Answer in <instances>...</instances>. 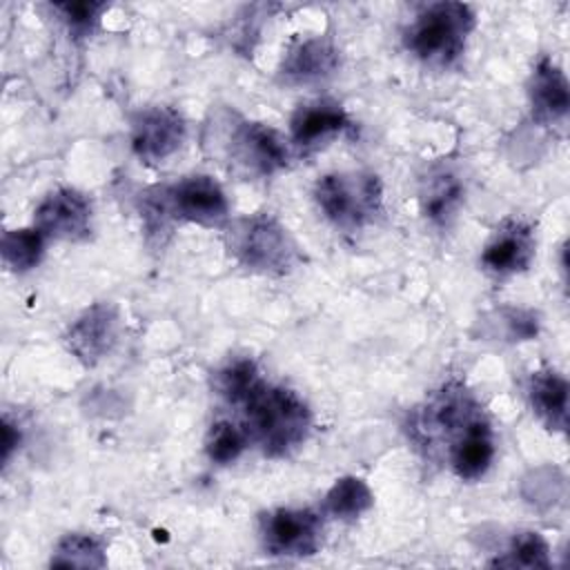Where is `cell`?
<instances>
[{
	"label": "cell",
	"mask_w": 570,
	"mask_h": 570,
	"mask_svg": "<svg viewBox=\"0 0 570 570\" xmlns=\"http://www.w3.org/2000/svg\"><path fill=\"white\" fill-rule=\"evenodd\" d=\"M263 550L274 557H312L323 543V519L309 508H276L261 517Z\"/></svg>",
	"instance_id": "7"
},
{
	"label": "cell",
	"mask_w": 570,
	"mask_h": 570,
	"mask_svg": "<svg viewBox=\"0 0 570 570\" xmlns=\"http://www.w3.org/2000/svg\"><path fill=\"white\" fill-rule=\"evenodd\" d=\"M218 122L223 127H216L212 145L229 163V169L252 178H267L289 165V145L274 127L245 120L234 111H227Z\"/></svg>",
	"instance_id": "4"
},
{
	"label": "cell",
	"mask_w": 570,
	"mask_h": 570,
	"mask_svg": "<svg viewBox=\"0 0 570 570\" xmlns=\"http://www.w3.org/2000/svg\"><path fill=\"white\" fill-rule=\"evenodd\" d=\"M528 401L537 419L554 432L568 425V381L557 370H537L528 381Z\"/></svg>",
	"instance_id": "17"
},
{
	"label": "cell",
	"mask_w": 570,
	"mask_h": 570,
	"mask_svg": "<svg viewBox=\"0 0 570 570\" xmlns=\"http://www.w3.org/2000/svg\"><path fill=\"white\" fill-rule=\"evenodd\" d=\"M107 563L102 543L91 534H65L51 557V566L65 568H102Z\"/></svg>",
	"instance_id": "21"
},
{
	"label": "cell",
	"mask_w": 570,
	"mask_h": 570,
	"mask_svg": "<svg viewBox=\"0 0 570 570\" xmlns=\"http://www.w3.org/2000/svg\"><path fill=\"white\" fill-rule=\"evenodd\" d=\"M105 9H107L105 2H58V4H53V11L62 18L69 33H73L78 38H85L96 29Z\"/></svg>",
	"instance_id": "24"
},
{
	"label": "cell",
	"mask_w": 570,
	"mask_h": 570,
	"mask_svg": "<svg viewBox=\"0 0 570 570\" xmlns=\"http://www.w3.org/2000/svg\"><path fill=\"white\" fill-rule=\"evenodd\" d=\"M185 118L178 109L167 105L147 107L131 120V149L147 165H158L176 154L185 142Z\"/></svg>",
	"instance_id": "9"
},
{
	"label": "cell",
	"mask_w": 570,
	"mask_h": 570,
	"mask_svg": "<svg viewBox=\"0 0 570 570\" xmlns=\"http://www.w3.org/2000/svg\"><path fill=\"white\" fill-rule=\"evenodd\" d=\"M240 407L247 439L269 459L287 456L309 436V405L298 396V392L285 385L261 381Z\"/></svg>",
	"instance_id": "1"
},
{
	"label": "cell",
	"mask_w": 570,
	"mask_h": 570,
	"mask_svg": "<svg viewBox=\"0 0 570 570\" xmlns=\"http://www.w3.org/2000/svg\"><path fill=\"white\" fill-rule=\"evenodd\" d=\"M258 365L252 358H234L214 374V390L232 405H240L261 383Z\"/></svg>",
	"instance_id": "20"
},
{
	"label": "cell",
	"mask_w": 570,
	"mask_h": 570,
	"mask_svg": "<svg viewBox=\"0 0 570 570\" xmlns=\"http://www.w3.org/2000/svg\"><path fill=\"white\" fill-rule=\"evenodd\" d=\"M247 445H249V439L245 430L227 419L214 421L205 436V454L216 465L234 463L245 452Z\"/></svg>",
	"instance_id": "22"
},
{
	"label": "cell",
	"mask_w": 570,
	"mask_h": 570,
	"mask_svg": "<svg viewBox=\"0 0 570 570\" xmlns=\"http://www.w3.org/2000/svg\"><path fill=\"white\" fill-rule=\"evenodd\" d=\"M492 566H508V568H550V548L539 532L523 530L517 532L505 557L492 561Z\"/></svg>",
	"instance_id": "23"
},
{
	"label": "cell",
	"mask_w": 570,
	"mask_h": 570,
	"mask_svg": "<svg viewBox=\"0 0 570 570\" xmlns=\"http://www.w3.org/2000/svg\"><path fill=\"white\" fill-rule=\"evenodd\" d=\"M448 459L461 481H479L494 461V432L485 414H479L450 443Z\"/></svg>",
	"instance_id": "16"
},
{
	"label": "cell",
	"mask_w": 570,
	"mask_h": 570,
	"mask_svg": "<svg viewBox=\"0 0 570 570\" xmlns=\"http://www.w3.org/2000/svg\"><path fill=\"white\" fill-rule=\"evenodd\" d=\"M532 118L541 125H559L570 109V85L563 69L548 56L539 58L528 80Z\"/></svg>",
	"instance_id": "13"
},
{
	"label": "cell",
	"mask_w": 570,
	"mask_h": 570,
	"mask_svg": "<svg viewBox=\"0 0 570 570\" xmlns=\"http://www.w3.org/2000/svg\"><path fill=\"white\" fill-rule=\"evenodd\" d=\"M91 218V200L82 191L73 187H58L38 203L33 212V227L45 238L78 243L89 238Z\"/></svg>",
	"instance_id": "8"
},
{
	"label": "cell",
	"mask_w": 570,
	"mask_h": 570,
	"mask_svg": "<svg viewBox=\"0 0 570 570\" xmlns=\"http://www.w3.org/2000/svg\"><path fill=\"white\" fill-rule=\"evenodd\" d=\"M465 200V185L452 167H432L421 178L419 205L425 220L434 227H450Z\"/></svg>",
	"instance_id": "15"
},
{
	"label": "cell",
	"mask_w": 570,
	"mask_h": 570,
	"mask_svg": "<svg viewBox=\"0 0 570 570\" xmlns=\"http://www.w3.org/2000/svg\"><path fill=\"white\" fill-rule=\"evenodd\" d=\"M45 240L47 238L36 227L7 229L2 234V245H0L4 267L18 274L33 269L45 254Z\"/></svg>",
	"instance_id": "19"
},
{
	"label": "cell",
	"mask_w": 570,
	"mask_h": 570,
	"mask_svg": "<svg viewBox=\"0 0 570 570\" xmlns=\"http://www.w3.org/2000/svg\"><path fill=\"white\" fill-rule=\"evenodd\" d=\"M352 120L341 102L332 98H314L296 107L289 118V140L301 151H312L336 136L345 134Z\"/></svg>",
	"instance_id": "10"
},
{
	"label": "cell",
	"mask_w": 570,
	"mask_h": 570,
	"mask_svg": "<svg viewBox=\"0 0 570 570\" xmlns=\"http://www.w3.org/2000/svg\"><path fill=\"white\" fill-rule=\"evenodd\" d=\"M537 240L528 223L519 218L503 220L481 249V265L492 276H512L525 272L534 258Z\"/></svg>",
	"instance_id": "11"
},
{
	"label": "cell",
	"mask_w": 570,
	"mask_h": 570,
	"mask_svg": "<svg viewBox=\"0 0 570 570\" xmlns=\"http://www.w3.org/2000/svg\"><path fill=\"white\" fill-rule=\"evenodd\" d=\"M338 69V49L323 36L296 42L283 58L278 76L287 85H312L327 80Z\"/></svg>",
	"instance_id": "14"
},
{
	"label": "cell",
	"mask_w": 570,
	"mask_h": 570,
	"mask_svg": "<svg viewBox=\"0 0 570 570\" xmlns=\"http://www.w3.org/2000/svg\"><path fill=\"white\" fill-rule=\"evenodd\" d=\"M474 29V13L463 2L425 4L407 24L403 40L407 51L430 67H450L465 51Z\"/></svg>",
	"instance_id": "6"
},
{
	"label": "cell",
	"mask_w": 570,
	"mask_h": 570,
	"mask_svg": "<svg viewBox=\"0 0 570 570\" xmlns=\"http://www.w3.org/2000/svg\"><path fill=\"white\" fill-rule=\"evenodd\" d=\"M318 212L343 232H358L383 218V185L374 171H330L314 185Z\"/></svg>",
	"instance_id": "5"
},
{
	"label": "cell",
	"mask_w": 570,
	"mask_h": 570,
	"mask_svg": "<svg viewBox=\"0 0 570 570\" xmlns=\"http://www.w3.org/2000/svg\"><path fill=\"white\" fill-rule=\"evenodd\" d=\"M118 336V314L107 303L87 307L67 330L69 352L85 365H96L107 356Z\"/></svg>",
	"instance_id": "12"
},
{
	"label": "cell",
	"mask_w": 570,
	"mask_h": 570,
	"mask_svg": "<svg viewBox=\"0 0 570 570\" xmlns=\"http://www.w3.org/2000/svg\"><path fill=\"white\" fill-rule=\"evenodd\" d=\"M225 247L240 267L269 276L292 272L303 258L289 232L267 214L227 220Z\"/></svg>",
	"instance_id": "2"
},
{
	"label": "cell",
	"mask_w": 570,
	"mask_h": 570,
	"mask_svg": "<svg viewBox=\"0 0 570 570\" xmlns=\"http://www.w3.org/2000/svg\"><path fill=\"white\" fill-rule=\"evenodd\" d=\"M145 216L149 225L165 229L169 220L220 227L229 220V200L220 183L207 174H191L171 185L154 187L145 194Z\"/></svg>",
	"instance_id": "3"
},
{
	"label": "cell",
	"mask_w": 570,
	"mask_h": 570,
	"mask_svg": "<svg viewBox=\"0 0 570 570\" xmlns=\"http://www.w3.org/2000/svg\"><path fill=\"white\" fill-rule=\"evenodd\" d=\"M372 505L374 494L370 485L361 476L352 474L336 479L323 499V512L341 521H354L361 514H365Z\"/></svg>",
	"instance_id": "18"
}]
</instances>
